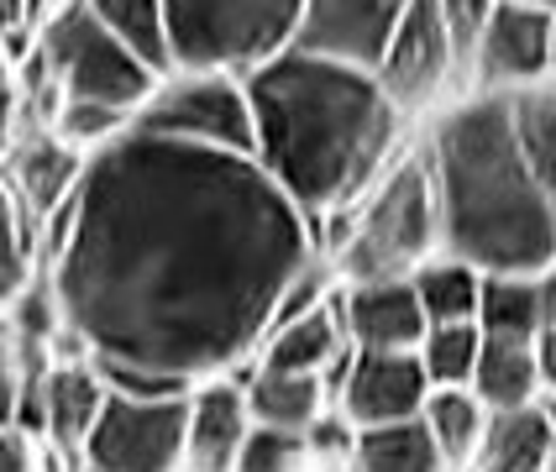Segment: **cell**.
<instances>
[{"label":"cell","mask_w":556,"mask_h":472,"mask_svg":"<svg viewBox=\"0 0 556 472\" xmlns=\"http://www.w3.org/2000/svg\"><path fill=\"white\" fill-rule=\"evenodd\" d=\"M48 231L68 342L142 394L242 373L289 283L320 257L315 220L257 157L137 126L90 157Z\"/></svg>","instance_id":"6da1fadb"},{"label":"cell","mask_w":556,"mask_h":472,"mask_svg":"<svg viewBox=\"0 0 556 472\" xmlns=\"http://www.w3.org/2000/svg\"><path fill=\"white\" fill-rule=\"evenodd\" d=\"M252 157L320 231L346 216L404 157V116L383 79L357 63L283 48L248 74Z\"/></svg>","instance_id":"7a4b0ae2"},{"label":"cell","mask_w":556,"mask_h":472,"mask_svg":"<svg viewBox=\"0 0 556 472\" xmlns=\"http://www.w3.org/2000/svg\"><path fill=\"white\" fill-rule=\"evenodd\" d=\"M426 163L441 205V252L483 273H546L556 211L530 168L509 94L467 90L435 111Z\"/></svg>","instance_id":"3957f363"},{"label":"cell","mask_w":556,"mask_h":472,"mask_svg":"<svg viewBox=\"0 0 556 472\" xmlns=\"http://www.w3.org/2000/svg\"><path fill=\"white\" fill-rule=\"evenodd\" d=\"M157 79L163 74L122 31L105 27L90 5L68 0L31 27V59L27 74H22L27 122L53 126L63 111H105L116 122L137 126Z\"/></svg>","instance_id":"277c9868"},{"label":"cell","mask_w":556,"mask_h":472,"mask_svg":"<svg viewBox=\"0 0 556 472\" xmlns=\"http://www.w3.org/2000/svg\"><path fill=\"white\" fill-rule=\"evenodd\" d=\"M346 226L331 231L326 257L337 263L341 283L363 279H409L420 263L441 252V205L426 153H404L378 184L346 211Z\"/></svg>","instance_id":"5b68a950"},{"label":"cell","mask_w":556,"mask_h":472,"mask_svg":"<svg viewBox=\"0 0 556 472\" xmlns=\"http://www.w3.org/2000/svg\"><path fill=\"white\" fill-rule=\"evenodd\" d=\"M168 53L185 68L252 74L294 48L305 0H163Z\"/></svg>","instance_id":"8992f818"},{"label":"cell","mask_w":556,"mask_h":472,"mask_svg":"<svg viewBox=\"0 0 556 472\" xmlns=\"http://www.w3.org/2000/svg\"><path fill=\"white\" fill-rule=\"evenodd\" d=\"M137 131L194 142V148H216V153L252 157V94L248 74L231 68H185L174 63L157 90L148 94Z\"/></svg>","instance_id":"52a82bcc"},{"label":"cell","mask_w":556,"mask_h":472,"mask_svg":"<svg viewBox=\"0 0 556 472\" xmlns=\"http://www.w3.org/2000/svg\"><path fill=\"white\" fill-rule=\"evenodd\" d=\"M185 436L189 394H142L111 383L79 462L94 472H189Z\"/></svg>","instance_id":"ba28073f"},{"label":"cell","mask_w":556,"mask_h":472,"mask_svg":"<svg viewBox=\"0 0 556 472\" xmlns=\"http://www.w3.org/2000/svg\"><path fill=\"white\" fill-rule=\"evenodd\" d=\"M105 394H111V378L85 352L59 357V362H37L27 399H22V436L48 441L59 457H79L100 409H105Z\"/></svg>","instance_id":"9c48e42d"},{"label":"cell","mask_w":556,"mask_h":472,"mask_svg":"<svg viewBox=\"0 0 556 472\" xmlns=\"http://www.w3.org/2000/svg\"><path fill=\"white\" fill-rule=\"evenodd\" d=\"M431 378L420 368V352H357L341 362L331 383V405L352 431H378V425H404L420 420L431 405Z\"/></svg>","instance_id":"30bf717a"},{"label":"cell","mask_w":556,"mask_h":472,"mask_svg":"<svg viewBox=\"0 0 556 472\" xmlns=\"http://www.w3.org/2000/svg\"><path fill=\"white\" fill-rule=\"evenodd\" d=\"M552 16L556 5L541 0H498L467 68V90L526 94L535 85H552Z\"/></svg>","instance_id":"8fae6325"},{"label":"cell","mask_w":556,"mask_h":472,"mask_svg":"<svg viewBox=\"0 0 556 472\" xmlns=\"http://www.w3.org/2000/svg\"><path fill=\"white\" fill-rule=\"evenodd\" d=\"M378 79L383 90L394 94L404 116H426L431 105H441V94L463 79V59L452 48V31L441 22V5L435 0H415L409 16L400 22L389 53L378 63Z\"/></svg>","instance_id":"7c38bea8"},{"label":"cell","mask_w":556,"mask_h":472,"mask_svg":"<svg viewBox=\"0 0 556 472\" xmlns=\"http://www.w3.org/2000/svg\"><path fill=\"white\" fill-rule=\"evenodd\" d=\"M409 5L415 0H305L294 48L378 74V63L389 53L400 22L409 16Z\"/></svg>","instance_id":"4fadbf2b"},{"label":"cell","mask_w":556,"mask_h":472,"mask_svg":"<svg viewBox=\"0 0 556 472\" xmlns=\"http://www.w3.org/2000/svg\"><path fill=\"white\" fill-rule=\"evenodd\" d=\"M85 168H90V153H79L59 126L27 122L16 131L5 163H0V179L11 184V194L27 205V216L37 220V226H48V220L79 194Z\"/></svg>","instance_id":"5bb4252c"},{"label":"cell","mask_w":556,"mask_h":472,"mask_svg":"<svg viewBox=\"0 0 556 472\" xmlns=\"http://www.w3.org/2000/svg\"><path fill=\"white\" fill-rule=\"evenodd\" d=\"M346 342L357 352H420L431 320L420 310V294L409 279H363L341 283L337 294Z\"/></svg>","instance_id":"9a60e30c"},{"label":"cell","mask_w":556,"mask_h":472,"mask_svg":"<svg viewBox=\"0 0 556 472\" xmlns=\"http://www.w3.org/2000/svg\"><path fill=\"white\" fill-rule=\"evenodd\" d=\"M257 420H252L248 388L242 378H211L189 388V436H185V462L189 472H237V457L252 441Z\"/></svg>","instance_id":"2e32d148"},{"label":"cell","mask_w":556,"mask_h":472,"mask_svg":"<svg viewBox=\"0 0 556 472\" xmlns=\"http://www.w3.org/2000/svg\"><path fill=\"white\" fill-rule=\"evenodd\" d=\"M346 357H352V342H346L341 310H337V299H331V305H320V310H305V315L278 320L274 331L263 336V346H257V357H252V362L278 368V373H309V378L337 383V373H341V362H346Z\"/></svg>","instance_id":"e0dca14e"},{"label":"cell","mask_w":556,"mask_h":472,"mask_svg":"<svg viewBox=\"0 0 556 472\" xmlns=\"http://www.w3.org/2000/svg\"><path fill=\"white\" fill-rule=\"evenodd\" d=\"M556 457V394L520 409H494L472 472H546Z\"/></svg>","instance_id":"ac0fdd59"},{"label":"cell","mask_w":556,"mask_h":472,"mask_svg":"<svg viewBox=\"0 0 556 472\" xmlns=\"http://www.w3.org/2000/svg\"><path fill=\"white\" fill-rule=\"evenodd\" d=\"M237 378H242V388H248L252 420L268 425V431H300V436H309V431L337 409L326 378L278 373V368H263V362H248Z\"/></svg>","instance_id":"d6986e66"},{"label":"cell","mask_w":556,"mask_h":472,"mask_svg":"<svg viewBox=\"0 0 556 472\" xmlns=\"http://www.w3.org/2000/svg\"><path fill=\"white\" fill-rule=\"evenodd\" d=\"M483 268H472L452 252H435L431 263H420L409 283L420 294V310L431 326H478V310H483Z\"/></svg>","instance_id":"ffe728a7"},{"label":"cell","mask_w":556,"mask_h":472,"mask_svg":"<svg viewBox=\"0 0 556 472\" xmlns=\"http://www.w3.org/2000/svg\"><path fill=\"white\" fill-rule=\"evenodd\" d=\"M341 472H452V462L441 457L426 420H404V425L357 431Z\"/></svg>","instance_id":"44dd1931"},{"label":"cell","mask_w":556,"mask_h":472,"mask_svg":"<svg viewBox=\"0 0 556 472\" xmlns=\"http://www.w3.org/2000/svg\"><path fill=\"white\" fill-rule=\"evenodd\" d=\"M472 394L489 409H520L546 399V383L535 368V342H498L483 336V357H478V373H472Z\"/></svg>","instance_id":"7402d4cb"},{"label":"cell","mask_w":556,"mask_h":472,"mask_svg":"<svg viewBox=\"0 0 556 472\" xmlns=\"http://www.w3.org/2000/svg\"><path fill=\"white\" fill-rule=\"evenodd\" d=\"M489 414L494 409L483 405L472 388H435L420 420H426L431 441L441 446V457L452 462V472H472L478 451H483V436H489Z\"/></svg>","instance_id":"603a6c76"},{"label":"cell","mask_w":556,"mask_h":472,"mask_svg":"<svg viewBox=\"0 0 556 472\" xmlns=\"http://www.w3.org/2000/svg\"><path fill=\"white\" fill-rule=\"evenodd\" d=\"M478 326H483V336H498V342H535L546 331L541 279L535 273H489Z\"/></svg>","instance_id":"cb8c5ba5"},{"label":"cell","mask_w":556,"mask_h":472,"mask_svg":"<svg viewBox=\"0 0 556 472\" xmlns=\"http://www.w3.org/2000/svg\"><path fill=\"white\" fill-rule=\"evenodd\" d=\"M37 220L27 216V205L11 194V184L0 179V315L11 310L22 294H27V283L37 279Z\"/></svg>","instance_id":"d4e9b609"},{"label":"cell","mask_w":556,"mask_h":472,"mask_svg":"<svg viewBox=\"0 0 556 472\" xmlns=\"http://www.w3.org/2000/svg\"><path fill=\"white\" fill-rule=\"evenodd\" d=\"M79 5H90L111 31H122L157 74L174 68V53H168V5L163 0H79Z\"/></svg>","instance_id":"484cf974"},{"label":"cell","mask_w":556,"mask_h":472,"mask_svg":"<svg viewBox=\"0 0 556 472\" xmlns=\"http://www.w3.org/2000/svg\"><path fill=\"white\" fill-rule=\"evenodd\" d=\"M509 111H515V131H520V148H526L535 179L546 189L556 211V85H535L526 94H509Z\"/></svg>","instance_id":"4316f807"},{"label":"cell","mask_w":556,"mask_h":472,"mask_svg":"<svg viewBox=\"0 0 556 472\" xmlns=\"http://www.w3.org/2000/svg\"><path fill=\"white\" fill-rule=\"evenodd\" d=\"M483 357V326H431L420 342V368L431 388H472Z\"/></svg>","instance_id":"83f0119b"},{"label":"cell","mask_w":556,"mask_h":472,"mask_svg":"<svg viewBox=\"0 0 556 472\" xmlns=\"http://www.w3.org/2000/svg\"><path fill=\"white\" fill-rule=\"evenodd\" d=\"M315 468H320V457H315L309 436L268 431V425H257L252 441L242 446V457H237V472H315Z\"/></svg>","instance_id":"f1b7e54d"},{"label":"cell","mask_w":556,"mask_h":472,"mask_svg":"<svg viewBox=\"0 0 556 472\" xmlns=\"http://www.w3.org/2000/svg\"><path fill=\"white\" fill-rule=\"evenodd\" d=\"M31 373L37 362L27 357L22 336L11 331V320L0 315V431H22V399H27Z\"/></svg>","instance_id":"f546056e"},{"label":"cell","mask_w":556,"mask_h":472,"mask_svg":"<svg viewBox=\"0 0 556 472\" xmlns=\"http://www.w3.org/2000/svg\"><path fill=\"white\" fill-rule=\"evenodd\" d=\"M441 5V22L452 31V48H457V59H463V79L467 68H472V53H478V42H483V31L494 22L498 0H435Z\"/></svg>","instance_id":"4dcf8cb0"},{"label":"cell","mask_w":556,"mask_h":472,"mask_svg":"<svg viewBox=\"0 0 556 472\" xmlns=\"http://www.w3.org/2000/svg\"><path fill=\"white\" fill-rule=\"evenodd\" d=\"M27 126V90H22V63L0 37V163L11 153L16 131Z\"/></svg>","instance_id":"1f68e13d"},{"label":"cell","mask_w":556,"mask_h":472,"mask_svg":"<svg viewBox=\"0 0 556 472\" xmlns=\"http://www.w3.org/2000/svg\"><path fill=\"white\" fill-rule=\"evenodd\" d=\"M0 472H37V441L22 431H0Z\"/></svg>","instance_id":"d6a6232c"},{"label":"cell","mask_w":556,"mask_h":472,"mask_svg":"<svg viewBox=\"0 0 556 472\" xmlns=\"http://www.w3.org/2000/svg\"><path fill=\"white\" fill-rule=\"evenodd\" d=\"M535 368H541V383H546V394H556V326L535 336Z\"/></svg>","instance_id":"836d02e7"},{"label":"cell","mask_w":556,"mask_h":472,"mask_svg":"<svg viewBox=\"0 0 556 472\" xmlns=\"http://www.w3.org/2000/svg\"><path fill=\"white\" fill-rule=\"evenodd\" d=\"M31 27V0H0V37Z\"/></svg>","instance_id":"e575fe53"},{"label":"cell","mask_w":556,"mask_h":472,"mask_svg":"<svg viewBox=\"0 0 556 472\" xmlns=\"http://www.w3.org/2000/svg\"><path fill=\"white\" fill-rule=\"evenodd\" d=\"M541 279V315H546V331L556 326V263L546 268V273H535Z\"/></svg>","instance_id":"d590c367"},{"label":"cell","mask_w":556,"mask_h":472,"mask_svg":"<svg viewBox=\"0 0 556 472\" xmlns=\"http://www.w3.org/2000/svg\"><path fill=\"white\" fill-rule=\"evenodd\" d=\"M552 85H556V16H552Z\"/></svg>","instance_id":"8d00e7d4"},{"label":"cell","mask_w":556,"mask_h":472,"mask_svg":"<svg viewBox=\"0 0 556 472\" xmlns=\"http://www.w3.org/2000/svg\"><path fill=\"white\" fill-rule=\"evenodd\" d=\"M74 472H94V468H90V462H79V457H74Z\"/></svg>","instance_id":"74e56055"},{"label":"cell","mask_w":556,"mask_h":472,"mask_svg":"<svg viewBox=\"0 0 556 472\" xmlns=\"http://www.w3.org/2000/svg\"><path fill=\"white\" fill-rule=\"evenodd\" d=\"M546 472H556V457H552V468H546Z\"/></svg>","instance_id":"f35d334b"},{"label":"cell","mask_w":556,"mask_h":472,"mask_svg":"<svg viewBox=\"0 0 556 472\" xmlns=\"http://www.w3.org/2000/svg\"><path fill=\"white\" fill-rule=\"evenodd\" d=\"M541 5H556V0H541Z\"/></svg>","instance_id":"ab89813d"}]
</instances>
